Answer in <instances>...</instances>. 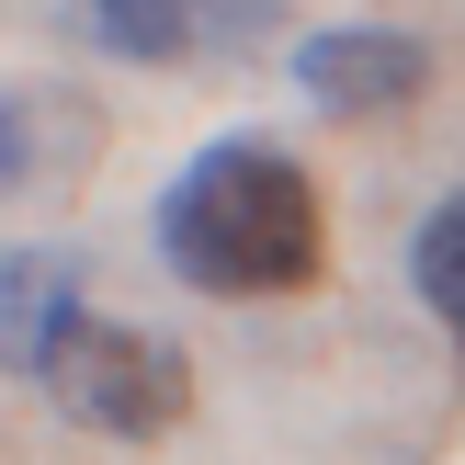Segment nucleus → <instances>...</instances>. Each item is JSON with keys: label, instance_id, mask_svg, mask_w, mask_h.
<instances>
[{"label": "nucleus", "instance_id": "6", "mask_svg": "<svg viewBox=\"0 0 465 465\" xmlns=\"http://www.w3.org/2000/svg\"><path fill=\"white\" fill-rule=\"evenodd\" d=\"M409 284H420V307L454 330V352H465V193H443L420 216V239H409Z\"/></svg>", "mask_w": 465, "mask_h": 465}, {"label": "nucleus", "instance_id": "4", "mask_svg": "<svg viewBox=\"0 0 465 465\" xmlns=\"http://www.w3.org/2000/svg\"><path fill=\"white\" fill-rule=\"evenodd\" d=\"M295 91L318 114H409L431 91V45L398 23H330V35L295 45Z\"/></svg>", "mask_w": 465, "mask_h": 465}, {"label": "nucleus", "instance_id": "2", "mask_svg": "<svg viewBox=\"0 0 465 465\" xmlns=\"http://www.w3.org/2000/svg\"><path fill=\"white\" fill-rule=\"evenodd\" d=\"M35 386L68 420L114 431V443H171V431L193 420V352L159 341V330H125V318H103V307L68 318V341L45 352Z\"/></svg>", "mask_w": 465, "mask_h": 465}, {"label": "nucleus", "instance_id": "7", "mask_svg": "<svg viewBox=\"0 0 465 465\" xmlns=\"http://www.w3.org/2000/svg\"><path fill=\"white\" fill-rule=\"evenodd\" d=\"M35 171H45V114L0 91V193H23V182H35Z\"/></svg>", "mask_w": 465, "mask_h": 465}, {"label": "nucleus", "instance_id": "1", "mask_svg": "<svg viewBox=\"0 0 465 465\" xmlns=\"http://www.w3.org/2000/svg\"><path fill=\"white\" fill-rule=\"evenodd\" d=\"M159 262L193 295H307L330 262V204L307 159L272 136H227L159 193Z\"/></svg>", "mask_w": 465, "mask_h": 465}, {"label": "nucleus", "instance_id": "3", "mask_svg": "<svg viewBox=\"0 0 465 465\" xmlns=\"http://www.w3.org/2000/svg\"><path fill=\"white\" fill-rule=\"evenodd\" d=\"M80 35L136 68H216L284 35V0H80Z\"/></svg>", "mask_w": 465, "mask_h": 465}, {"label": "nucleus", "instance_id": "5", "mask_svg": "<svg viewBox=\"0 0 465 465\" xmlns=\"http://www.w3.org/2000/svg\"><path fill=\"white\" fill-rule=\"evenodd\" d=\"M80 307L91 295H80V262H68V250H12V262H0V375L35 386Z\"/></svg>", "mask_w": 465, "mask_h": 465}]
</instances>
